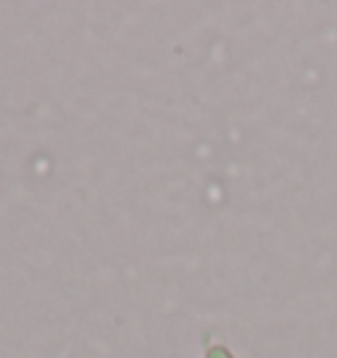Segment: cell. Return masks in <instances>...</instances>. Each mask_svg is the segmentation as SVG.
Here are the masks:
<instances>
[{"label":"cell","mask_w":337,"mask_h":358,"mask_svg":"<svg viewBox=\"0 0 337 358\" xmlns=\"http://www.w3.org/2000/svg\"><path fill=\"white\" fill-rule=\"evenodd\" d=\"M206 358H232V353H229L227 348H222V345H214L208 353H206Z\"/></svg>","instance_id":"6da1fadb"}]
</instances>
